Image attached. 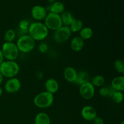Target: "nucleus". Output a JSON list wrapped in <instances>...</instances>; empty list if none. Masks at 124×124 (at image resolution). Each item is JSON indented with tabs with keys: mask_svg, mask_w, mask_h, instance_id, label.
<instances>
[{
	"mask_svg": "<svg viewBox=\"0 0 124 124\" xmlns=\"http://www.w3.org/2000/svg\"><path fill=\"white\" fill-rule=\"evenodd\" d=\"M48 31L49 30L44 23L37 21L30 24L28 29V35L35 41H42L47 38Z\"/></svg>",
	"mask_w": 124,
	"mask_h": 124,
	"instance_id": "obj_1",
	"label": "nucleus"
},
{
	"mask_svg": "<svg viewBox=\"0 0 124 124\" xmlns=\"http://www.w3.org/2000/svg\"><path fill=\"white\" fill-rule=\"evenodd\" d=\"M20 70L19 65L15 61H4L0 64V72L4 78H15Z\"/></svg>",
	"mask_w": 124,
	"mask_h": 124,
	"instance_id": "obj_2",
	"label": "nucleus"
},
{
	"mask_svg": "<svg viewBox=\"0 0 124 124\" xmlns=\"http://www.w3.org/2000/svg\"><path fill=\"white\" fill-rule=\"evenodd\" d=\"M54 95L47 91L42 92L36 94L33 99V104L39 108H47L53 105Z\"/></svg>",
	"mask_w": 124,
	"mask_h": 124,
	"instance_id": "obj_3",
	"label": "nucleus"
},
{
	"mask_svg": "<svg viewBox=\"0 0 124 124\" xmlns=\"http://www.w3.org/2000/svg\"><path fill=\"white\" fill-rule=\"evenodd\" d=\"M19 52L28 53L33 51L36 46V41L28 34L21 35L18 39L16 43Z\"/></svg>",
	"mask_w": 124,
	"mask_h": 124,
	"instance_id": "obj_4",
	"label": "nucleus"
},
{
	"mask_svg": "<svg viewBox=\"0 0 124 124\" xmlns=\"http://www.w3.org/2000/svg\"><path fill=\"white\" fill-rule=\"evenodd\" d=\"M2 50L4 59L7 61H15L19 55V51L16 43L5 42L2 44Z\"/></svg>",
	"mask_w": 124,
	"mask_h": 124,
	"instance_id": "obj_5",
	"label": "nucleus"
},
{
	"mask_svg": "<svg viewBox=\"0 0 124 124\" xmlns=\"http://www.w3.org/2000/svg\"><path fill=\"white\" fill-rule=\"evenodd\" d=\"M44 24L46 25L48 30H53L54 31L63 25L60 15L56 14L52 12L47 13L46 18L44 19Z\"/></svg>",
	"mask_w": 124,
	"mask_h": 124,
	"instance_id": "obj_6",
	"label": "nucleus"
},
{
	"mask_svg": "<svg viewBox=\"0 0 124 124\" xmlns=\"http://www.w3.org/2000/svg\"><path fill=\"white\" fill-rule=\"evenodd\" d=\"M71 35V31L70 27L62 25L61 27L54 31L53 39L58 44H62L67 41L70 39Z\"/></svg>",
	"mask_w": 124,
	"mask_h": 124,
	"instance_id": "obj_7",
	"label": "nucleus"
},
{
	"mask_svg": "<svg viewBox=\"0 0 124 124\" xmlns=\"http://www.w3.org/2000/svg\"><path fill=\"white\" fill-rule=\"evenodd\" d=\"M79 92L81 98L85 100H90L95 94V87L90 82H88L80 85Z\"/></svg>",
	"mask_w": 124,
	"mask_h": 124,
	"instance_id": "obj_8",
	"label": "nucleus"
},
{
	"mask_svg": "<svg viewBox=\"0 0 124 124\" xmlns=\"http://www.w3.org/2000/svg\"><path fill=\"white\" fill-rule=\"evenodd\" d=\"M21 88V82L17 78H12L7 80L4 84V90L10 94L16 93Z\"/></svg>",
	"mask_w": 124,
	"mask_h": 124,
	"instance_id": "obj_9",
	"label": "nucleus"
},
{
	"mask_svg": "<svg viewBox=\"0 0 124 124\" xmlns=\"http://www.w3.org/2000/svg\"><path fill=\"white\" fill-rule=\"evenodd\" d=\"M31 13L33 19L38 21L44 20L47 15L46 8L40 5H36L34 6L31 9Z\"/></svg>",
	"mask_w": 124,
	"mask_h": 124,
	"instance_id": "obj_10",
	"label": "nucleus"
},
{
	"mask_svg": "<svg viewBox=\"0 0 124 124\" xmlns=\"http://www.w3.org/2000/svg\"><path fill=\"white\" fill-rule=\"evenodd\" d=\"M81 116L82 118L87 121H93L97 116L96 109L91 105H86L81 110Z\"/></svg>",
	"mask_w": 124,
	"mask_h": 124,
	"instance_id": "obj_11",
	"label": "nucleus"
},
{
	"mask_svg": "<svg viewBox=\"0 0 124 124\" xmlns=\"http://www.w3.org/2000/svg\"><path fill=\"white\" fill-rule=\"evenodd\" d=\"M64 78L67 82L74 83L77 78L78 71L73 67H67L63 72Z\"/></svg>",
	"mask_w": 124,
	"mask_h": 124,
	"instance_id": "obj_12",
	"label": "nucleus"
},
{
	"mask_svg": "<svg viewBox=\"0 0 124 124\" xmlns=\"http://www.w3.org/2000/svg\"><path fill=\"white\" fill-rule=\"evenodd\" d=\"M45 88L47 92L54 94L59 90V84L55 79L49 78L45 82Z\"/></svg>",
	"mask_w": 124,
	"mask_h": 124,
	"instance_id": "obj_13",
	"label": "nucleus"
},
{
	"mask_svg": "<svg viewBox=\"0 0 124 124\" xmlns=\"http://www.w3.org/2000/svg\"><path fill=\"white\" fill-rule=\"evenodd\" d=\"M111 87L115 91L123 92L124 90V75H119L114 78L111 82Z\"/></svg>",
	"mask_w": 124,
	"mask_h": 124,
	"instance_id": "obj_14",
	"label": "nucleus"
},
{
	"mask_svg": "<svg viewBox=\"0 0 124 124\" xmlns=\"http://www.w3.org/2000/svg\"><path fill=\"white\" fill-rule=\"evenodd\" d=\"M84 47V41L79 36H75L70 42V48L73 52H79Z\"/></svg>",
	"mask_w": 124,
	"mask_h": 124,
	"instance_id": "obj_15",
	"label": "nucleus"
},
{
	"mask_svg": "<svg viewBox=\"0 0 124 124\" xmlns=\"http://www.w3.org/2000/svg\"><path fill=\"white\" fill-rule=\"evenodd\" d=\"M90 74L85 70H81L79 72H78L77 78L74 83L80 86L84 84L90 82Z\"/></svg>",
	"mask_w": 124,
	"mask_h": 124,
	"instance_id": "obj_16",
	"label": "nucleus"
},
{
	"mask_svg": "<svg viewBox=\"0 0 124 124\" xmlns=\"http://www.w3.org/2000/svg\"><path fill=\"white\" fill-rule=\"evenodd\" d=\"M35 124H51L50 117L46 113H39L35 117Z\"/></svg>",
	"mask_w": 124,
	"mask_h": 124,
	"instance_id": "obj_17",
	"label": "nucleus"
},
{
	"mask_svg": "<svg viewBox=\"0 0 124 124\" xmlns=\"http://www.w3.org/2000/svg\"><path fill=\"white\" fill-rule=\"evenodd\" d=\"M65 9V6L64 4L59 1H56L54 3L52 4L50 6V12L56 14L61 15Z\"/></svg>",
	"mask_w": 124,
	"mask_h": 124,
	"instance_id": "obj_18",
	"label": "nucleus"
},
{
	"mask_svg": "<svg viewBox=\"0 0 124 124\" xmlns=\"http://www.w3.org/2000/svg\"><path fill=\"white\" fill-rule=\"evenodd\" d=\"M93 31L90 27H83L79 31V37L84 41L88 40L93 36Z\"/></svg>",
	"mask_w": 124,
	"mask_h": 124,
	"instance_id": "obj_19",
	"label": "nucleus"
},
{
	"mask_svg": "<svg viewBox=\"0 0 124 124\" xmlns=\"http://www.w3.org/2000/svg\"><path fill=\"white\" fill-rule=\"evenodd\" d=\"M60 16L61 18L62 23L63 25H64V26H70V24L75 18L73 16L72 14L70 12H68V11H64L60 15Z\"/></svg>",
	"mask_w": 124,
	"mask_h": 124,
	"instance_id": "obj_20",
	"label": "nucleus"
},
{
	"mask_svg": "<svg viewBox=\"0 0 124 124\" xmlns=\"http://www.w3.org/2000/svg\"><path fill=\"white\" fill-rule=\"evenodd\" d=\"M69 27H70L71 33L79 32L80 30L83 28V23H82V21H81L80 19L74 18Z\"/></svg>",
	"mask_w": 124,
	"mask_h": 124,
	"instance_id": "obj_21",
	"label": "nucleus"
},
{
	"mask_svg": "<svg viewBox=\"0 0 124 124\" xmlns=\"http://www.w3.org/2000/svg\"><path fill=\"white\" fill-rule=\"evenodd\" d=\"M105 78L103 76L100 75L93 76L90 79V82L94 87H101L105 84Z\"/></svg>",
	"mask_w": 124,
	"mask_h": 124,
	"instance_id": "obj_22",
	"label": "nucleus"
},
{
	"mask_svg": "<svg viewBox=\"0 0 124 124\" xmlns=\"http://www.w3.org/2000/svg\"><path fill=\"white\" fill-rule=\"evenodd\" d=\"M110 98L116 104H121L123 102L124 100L123 93L122 92H117V91L113 90Z\"/></svg>",
	"mask_w": 124,
	"mask_h": 124,
	"instance_id": "obj_23",
	"label": "nucleus"
},
{
	"mask_svg": "<svg viewBox=\"0 0 124 124\" xmlns=\"http://www.w3.org/2000/svg\"><path fill=\"white\" fill-rule=\"evenodd\" d=\"M16 36V33L14 30L8 29L5 32L4 35V39L5 42H13V41L15 39Z\"/></svg>",
	"mask_w": 124,
	"mask_h": 124,
	"instance_id": "obj_24",
	"label": "nucleus"
},
{
	"mask_svg": "<svg viewBox=\"0 0 124 124\" xmlns=\"http://www.w3.org/2000/svg\"><path fill=\"white\" fill-rule=\"evenodd\" d=\"M114 69L117 73L123 75L124 73V63L122 59H116L113 64Z\"/></svg>",
	"mask_w": 124,
	"mask_h": 124,
	"instance_id": "obj_25",
	"label": "nucleus"
},
{
	"mask_svg": "<svg viewBox=\"0 0 124 124\" xmlns=\"http://www.w3.org/2000/svg\"><path fill=\"white\" fill-rule=\"evenodd\" d=\"M113 90H114L111 87H107L102 86L99 89V93L102 97H109L110 98Z\"/></svg>",
	"mask_w": 124,
	"mask_h": 124,
	"instance_id": "obj_26",
	"label": "nucleus"
},
{
	"mask_svg": "<svg viewBox=\"0 0 124 124\" xmlns=\"http://www.w3.org/2000/svg\"><path fill=\"white\" fill-rule=\"evenodd\" d=\"M29 25H30V24H29V22L27 20L23 19L19 23V30L21 32L24 33V34H27Z\"/></svg>",
	"mask_w": 124,
	"mask_h": 124,
	"instance_id": "obj_27",
	"label": "nucleus"
},
{
	"mask_svg": "<svg viewBox=\"0 0 124 124\" xmlns=\"http://www.w3.org/2000/svg\"><path fill=\"white\" fill-rule=\"evenodd\" d=\"M39 51L42 53H45L48 51V46L46 42H42L39 45L38 47Z\"/></svg>",
	"mask_w": 124,
	"mask_h": 124,
	"instance_id": "obj_28",
	"label": "nucleus"
},
{
	"mask_svg": "<svg viewBox=\"0 0 124 124\" xmlns=\"http://www.w3.org/2000/svg\"><path fill=\"white\" fill-rule=\"evenodd\" d=\"M92 122H93V124H104V121L103 119L100 117H98V116H96Z\"/></svg>",
	"mask_w": 124,
	"mask_h": 124,
	"instance_id": "obj_29",
	"label": "nucleus"
},
{
	"mask_svg": "<svg viewBox=\"0 0 124 124\" xmlns=\"http://www.w3.org/2000/svg\"><path fill=\"white\" fill-rule=\"evenodd\" d=\"M4 57L3 56V53H2V50L0 48V64L4 61Z\"/></svg>",
	"mask_w": 124,
	"mask_h": 124,
	"instance_id": "obj_30",
	"label": "nucleus"
},
{
	"mask_svg": "<svg viewBox=\"0 0 124 124\" xmlns=\"http://www.w3.org/2000/svg\"><path fill=\"white\" fill-rule=\"evenodd\" d=\"M3 80H4L3 76H2V74H1V72H0V85H1V84L2 83V82H3Z\"/></svg>",
	"mask_w": 124,
	"mask_h": 124,
	"instance_id": "obj_31",
	"label": "nucleus"
},
{
	"mask_svg": "<svg viewBox=\"0 0 124 124\" xmlns=\"http://www.w3.org/2000/svg\"><path fill=\"white\" fill-rule=\"evenodd\" d=\"M48 1L49 3H50L51 4H52L54 3V2H56V0H48Z\"/></svg>",
	"mask_w": 124,
	"mask_h": 124,
	"instance_id": "obj_32",
	"label": "nucleus"
},
{
	"mask_svg": "<svg viewBox=\"0 0 124 124\" xmlns=\"http://www.w3.org/2000/svg\"><path fill=\"white\" fill-rule=\"evenodd\" d=\"M2 94V87L0 86V97L1 96Z\"/></svg>",
	"mask_w": 124,
	"mask_h": 124,
	"instance_id": "obj_33",
	"label": "nucleus"
},
{
	"mask_svg": "<svg viewBox=\"0 0 124 124\" xmlns=\"http://www.w3.org/2000/svg\"><path fill=\"white\" fill-rule=\"evenodd\" d=\"M120 124H124V121H122V122H121V123Z\"/></svg>",
	"mask_w": 124,
	"mask_h": 124,
	"instance_id": "obj_34",
	"label": "nucleus"
}]
</instances>
